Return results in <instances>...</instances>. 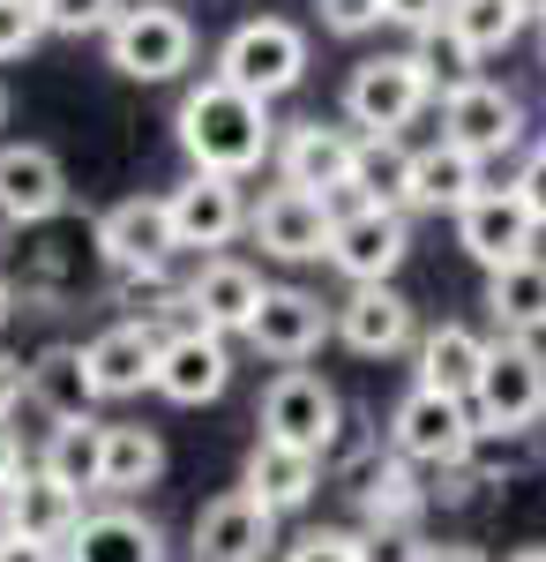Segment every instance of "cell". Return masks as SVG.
Here are the masks:
<instances>
[{"label": "cell", "mask_w": 546, "mask_h": 562, "mask_svg": "<svg viewBox=\"0 0 546 562\" xmlns=\"http://www.w3.org/2000/svg\"><path fill=\"white\" fill-rule=\"evenodd\" d=\"M38 38H45L38 0H0V68L23 60V53H38Z\"/></svg>", "instance_id": "obj_37"}, {"label": "cell", "mask_w": 546, "mask_h": 562, "mask_svg": "<svg viewBox=\"0 0 546 562\" xmlns=\"http://www.w3.org/2000/svg\"><path fill=\"white\" fill-rule=\"evenodd\" d=\"M166 217H172V240L195 248V256L203 248H232L248 233V195H240V180H225V173H187L166 195Z\"/></svg>", "instance_id": "obj_16"}, {"label": "cell", "mask_w": 546, "mask_h": 562, "mask_svg": "<svg viewBox=\"0 0 546 562\" xmlns=\"http://www.w3.org/2000/svg\"><path fill=\"white\" fill-rule=\"evenodd\" d=\"M0 128H8V83H0Z\"/></svg>", "instance_id": "obj_49"}, {"label": "cell", "mask_w": 546, "mask_h": 562, "mask_svg": "<svg viewBox=\"0 0 546 562\" xmlns=\"http://www.w3.org/2000/svg\"><path fill=\"white\" fill-rule=\"evenodd\" d=\"M539 23H546V8H539Z\"/></svg>", "instance_id": "obj_51"}, {"label": "cell", "mask_w": 546, "mask_h": 562, "mask_svg": "<svg viewBox=\"0 0 546 562\" xmlns=\"http://www.w3.org/2000/svg\"><path fill=\"white\" fill-rule=\"evenodd\" d=\"M60 562H166V532L135 503H105V510H83V525L60 548Z\"/></svg>", "instance_id": "obj_23"}, {"label": "cell", "mask_w": 546, "mask_h": 562, "mask_svg": "<svg viewBox=\"0 0 546 562\" xmlns=\"http://www.w3.org/2000/svg\"><path fill=\"white\" fill-rule=\"evenodd\" d=\"M352 203L412 211V150H405L397 135H360V158H352Z\"/></svg>", "instance_id": "obj_31"}, {"label": "cell", "mask_w": 546, "mask_h": 562, "mask_svg": "<svg viewBox=\"0 0 546 562\" xmlns=\"http://www.w3.org/2000/svg\"><path fill=\"white\" fill-rule=\"evenodd\" d=\"M254 428H262V442H277V450L322 458V450L337 442V428H344V397H337L315 368H277V375L262 383Z\"/></svg>", "instance_id": "obj_4"}, {"label": "cell", "mask_w": 546, "mask_h": 562, "mask_svg": "<svg viewBox=\"0 0 546 562\" xmlns=\"http://www.w3.org/2000/svg\"><path fill=\"white\" fill-rule=\"evenodd\" d=\"M98 458H105V420H68V428L45 435L38 473L60 480L68 495H98Z\"/></svg>", "instance_id": "obj_33"}, {"label": "cell", "mask_w": 546, "mask_h": 562, "mask_svg": "<svg viewBox=\"0 0 546 562\" xmlns=\"http://www.w3.org/2000/svg\"><path fill=\"white\" fill-rule=\"evenodd\" d=\"M240 495L262 503L270 518H293V510H307V503L322 495V458H307V450H277V442H254L248 465H240Z\"/></svg>", "instance_id": "obj_25"}, {"label": "cell", "mask_w": 546, "mask_h": 562, "mask_svg": "<svg viewBox=\"0 0 546 562\" xmlns=\"http://www.w3.org/2000/svg\"><path fill=\"white\" fill-rule=\"evenodd\" d=\"M330 225H337V203L299 195V188H270L262 203H248V240L277 262H322L330 256Z\"/></svg>", "instance_id": "obj_13"}, {"label": "cell", "mask_w": 546, "mask_h": 562, "mask_svg": "<svg viewBox=\"0 0 546 562\" xmlns=\"http://www.w3.org/2000/svg\"><path fill=\"white\" fill-rule=\"evenodd\" d=\"M487 352H494V338H479L471 323H434L420 338V390H442V397H464L471 405Z\"/></svg>", "instance_id": "obj_28"}, {"label": "cell", "mask_w": 546, "mask_h": 562, "mask_svg": "<svg viewBox=\"0 0 546 562\" xmlns=\"http://www.w3.org/2000/svg\"><path fill=\"white\" fill-rule=\"evenodd\" d=\"M76 525H83V495H68L60 480H45L38 465H23L15 487L0 495V532H15V540H38V548H68L76 540Z\"/></svg>", "instance_id": "obj_20"}, {"label": "cell", "mask_w": 546, "mask_h": 562, "mask_svg": "<svg viewBox=\"0 0 546 562\" xmlns=\"http://www.w3.org/2000/svg\"><path fill=\"white\" fill-rule=\"evenodd\" d=\"M322 338H330V307L315 301L307 285H270L262 315L248 323V346L262 360H277V368H299L307 352H322Z\"/></svg>", "instance_id": "obj_19"}, {"label": "cell", "mask_w": 546, "mask_h": 562, "mask_svg": "<svg viewBox=\"0 0 546 562\" xmlns=\"http://www.w3.org/2000/svg\"><path fill=\"white\" fill-rule=\"evenodd\" d=\"M23 405H38L53 428L68 420H90L98 390H90V368H83V346H45L23 360Z\"/></svg>", "instance_id": "obj_26"}, {"label": "cell", "mask_w": 546, "mask_h": 562, "mask_svg": "<svg viewBox=\"0 0 546 562\" xmlns=\"http://www.w3.org/2000/svg\"><path fill=\"white\" fill-rule=\"evenodd\" d=\"M8 315H15V285L0 278V330H8Z\"/></svg>", "instance_id": "obj_47"}, {"label": "cell", "mask_w": 546, "mask_h": 562, "mask_svg": "<svg viewBox=\"0 0 546 562\" xmlns=\"http://www.w3.org/2000/svg\"><path fill=\"white\" fill-rule=\"evenodd\" d=\"M83 368H90V390H98V397H143V390L158 383V330H143V323H105L83 346Z\"/></svg>", "instance_id": "obj_24"}, {"label": "cell", "mask_w": 546, "mask_h": 562, "mask_svg": "<svg viewBox=\"0 0 546 562\" xmlns=\"http://www.w3.org/2000/svg\"><path fill=\"white\" fill-rule=\"evenodd\" d=\"M426 98H434V90L420 83V68H412L405 53H375V60H360V68L344 76V121L360 135H397L426 113Z\"/></svg>", "instance_id": "obj_8"}, {"label": "cell", "mask_w": 546, "mask_h": 562, "mask_svg": "<svg viewBox=\"0 0 546 562\" xmlns=\"http://www.w3.org/2000/svg\"><path fill=\"white\" fill-rule=\"evenodd\" d=\"M426 562H487V548H471V540H426Z\"/></svg>", "instance_id": "obj_46"}, {"label": "cell", "mask_w": 546, "mask_h": 562, "mask_svg": "<svg viewBox=\"0 0 546 562\" xmlns=\"http://www.w3.org/2000/svg\"><path fill=\"white\" fill-rule=\"evenodd\" d=\"M172 135H180V150H187V166L195 173H225V180H248L270 150H277V121H270V105L262 98H240L232 83H187L180 98V113H172Z\"/></svg>", "instance_id": "obj_1"}, {"label": "cell", "mask_w": 546, "mask_h": 562, "mask_svg": "<svg viewBox=\"0 0 546 562\" xmlns=\"http://www.w3.org/2000/svg\"><path fill=\"white\" fill-rule=\"evenodd\" d=\"M487 323H494V338H532V346H539V330H546V256L509 262V270L487 278Z\"/></svg>", "instance_id": "obj_29"}, {"label": "cell", "mask_w": 546, "mask_h": 562, "mask_svg": "<svg viewBox=\"0 0 546 562\" xmlns=\"http://www.w3.org/2000/svg\"><path fill=\"white\" fill-rule=\"evenodd\" d=\"M15 473H23V442H15V428L0 420V495L15 487Z\"/></svg>", "instance_id": "obj_44"}, {"label": "cell", "mask_w": 546, "mask_h": 562, "mask_svg": "<svg viewBox=\"0 0 546 562\" xmlns=\"http://www.w3.org/2000/svg\"><path fill=\"white\" fill-rule=\"evenodd\" d=\"M471 405L464 397H442V390H405L397 397V413H389V458H405V465H420V473H442V465H464V450H471Z\"/></svg>", "instance_id": "obj_6"}, {"label": "cell", "mask_w": 546, "mask_h": 562, "mask_svg": "<svg viewBox=\"0 0 546 562\" xmlns=\"http://www.w3.org/2000/svg\"><path fill=\"white\" fill-rule=\"evenodd\" d=\"M502 562H546V548H516V555H502Z\"/></svg>", "instance_id": "obj_48"}, {"label": "cell", "mask_w": 546, "mask_h": 562, "mask_svg": "<svg viewBox=\"0 0 546 562\" xmlns=\"http://www.w3.org/2000/svg\"><path fill=\"white\" fill-rule=\"evenodd\" d=\"M479 188H487L479 158H464V150H450V143L412 150V211H450V217H457Z\"/></svg>", "instance_id": "obj_30"}, {"label": "cell", "mask_w": 546, "mask_h": 562, "mask_svg": "<svg viewBox=\"0 0 546 562\" xmlns=\"http://www.w3.org/2000/svg\"><path fill=\"white\" fill-rule=\"evenodd\" d=\"M360 562H426L420 532H360Z\"/></svg>", "instance_id": "obj_40"}, {"label": "cell", "mask_w": 546, "mask_h": 562, "mask_svg": "<svg viewBox=\"0 0 546 562\" xmlns=\"http://www.w3.org/2000/svg\"><path fill=\"white\" fill-rule=\"evenodd\" d=\"M471 420L487 435H532L546 420V352L532 338H494L471 390Z\"/></svg>", "instance_id": "obj_3"}, {"label": "cell", "mask_w": 546, "mask_h": 562, "mask_svg": "<svg viewBox=\"0 0 546 562\" xmlns=\"http://www.w3.org/2000/svg\"><path fill=\"white\" fill-rule=\"evenodd\" d=\"M412 256V225L405 211H375V203H352V188L337 195V225H330V256L352 285H389Z\"/></svg>", "instance_id": "obj_7"}, {"label": "cell", "mask_w": 546, "mask_h": 562, "mask_svg": "<svg viewBox=\"0 0 546 562\" xmlns=\"http://www.w3.org/2000/svg\"><path fill=\"white\" fill-rule=\"evenodd\" d=\"M90 248L121 270H172L180 240H172V217H166V195H121L113 211H98L90 225Z\"/></svg>", "instance_id": "obj_12"}, {"label": "cell", "mask_w": 546, "mask_h": 562, "mask_svg": "<svg viewBox=\"0 0 546 562\" xmlns=\"http://www.w3.org/2000/svg\"><path fill=\"white\" fill-rule=\"evenodd\" d=\"M330 338H344L360 360H389V352L420 346V315H412V301L397 285H352L330 307Z\"/></svg>", "instance_id": "obj_14"}, {"label": "cell", "mask_w": 546, "mask_h": 562, "mask_svg": "<svg viewBox=\"0 0 546 562\" xmlns=\"http://www.w3.org/2000/svg\"><path fill=\"white\" fill-rule=\"evenodd\" d=\"M539 8H546V0H532V15H539Z\"/></svg>", "instance_id": "obj_50"}, {"label": "cell", "mask_w": 546, "mask_h": 562, "mask_svg": "<svg viewBox=\"0 0 546 562\" xmlns=\"http://www.w3.org/2000/svg\"><path fill=\"white\" fill-rule=\"evenodd\" d=\"M442 23H450V31H457V38L487 60V53H502V45L524 38L532 0H450V8H442Z\"/></svg>", "instance_id": "obj_34"}, {"label": "cell", "mask_w": 546, "mask_h": 562, "mask_svg": "<svg viewBox=\"0 0 546 562\" xmlns=\"http://www.w3.org/2000/svg\"><path fill=\"white\" fill-rule=\"evenodd\" d=\"M113 307H121V323H143V330H180L187 323V285L172 278V270H121L113 278Z\"/></svg>", "instance_id": "obj_32"}, {"label": "cell", "mask_w": 546, "mask_h": 562, "mask_svg": "<svg viewBox=\"0 0 546 562\" xmlns=\"http://www.w3.org/2000/svg\"><path fill=\"white\" fill-rule=\"evenodd\" d=\"M315 15H322V31H337V38H367L382 23V0H315Z\"/></svg>", "instance_id": "obj_39"}, {"label": "cell", "mask_w": 546, "mask_h": 562, "mask_svg": "<svg viewBox=\"0 0 546 562\" xmlns=\"http://www.w3.org/2000/svg\"><path fill=\"white\" fill-rule=\"evenodd\" d=\"M68 211V166L45 143H0V217L23 233Z\"/></svg>", "instance_id": "obj_18"}, {"label": "cell", "mask_w": 546, "mask_h": 562, "mask_svg": "<svg viewBox=\"0 0 546 562\" xmlns=\"http://www.w3.org/2000/svg\"><path fill=\"white\" fill-rule=\"evenodd\" d=\"M121 8L127 0H38L53 38H105V31L121 23Z\"/></svg>", "instance_id": "obj_36"}, {"label": "cell", "mask_w": 546, "mask_h": 562, "mask_svg": "<svg viewBox=\"0 0 546 562\" xmlns=\"http://www.w3.org/2000/svg\"><path fill=\"white\" fill-rule=\"evenodd\" d=\"M225 383H232V346L225 338H211V330H195V323H180V330H166L158 338V397H172V405H211V397H225Z\"/></svg>", "instance_id": "obj_17"}, {"label": "cell", "mask_w": 546, "mask_h": 562, "mask_svg": "<svg viewBox=\"0 0 546 562\" xmlns=\"http://www.w3.org/2000/svg\"><path fill=\"white\" fill-rule=\"evenodd\" d=\"M270 548H277V518L240 487L195 510V562H270Z\"/></svg>", "instance_id": "obj_21"}, {"label": "cell", "mask_w": 546, "mask_h": 562, "mask_svg": "<svg viewBox=\"0 0 546 562\" xmlns=\"http://www.w3.org/2000/svg\"><path fill=\"white\" fill-rule=\"evenodd\" d=\"M285 562H360V532H344V525H315V532H299Z\"/></svg>", "instance_id": "obj_38"}, {"label": "cell", "mask_w": 546, "mask_h": 562, "mask_svg": "<svg viewBox=\"0 0 546 562\" xmlns=\"http://www.w3.org/2000/svg\"><path fill=\"white\" fill-rule=\"evenodd\" d=\"M166 480V435L143 428V420H113L105 428V458H98V495L113 503H135L143 487Z\"/></svg>", "instance_id": "obj_27"}, {"label": "cell", "mask_w": 546, "mask_h": 562, "mask_svg": "<svg viewBox=\"0 0 546 562\" xmlns=\"http://www.w3.org/2000/svg\"><path fill=\"white\" fill-rule=\"evenodd\" d=\"M442 8H450V0H382V23H397V31H426V23H442Z\"/></svg>", "instance_id": "obj_42"}, {"label": "cell", "mask_w": 546, "mask_h": 562, "mask_svg": "<svg viewBox=\"0 0 546 562\" xmlns=\"http://www.w3.org/2000/svg\"><path fill=\"white\" fill-rule=\"evenodd\" d=\"M105 60L127 83H172L195 60V23L180 8H166V0H127L121 23L105 31Z\"/></svg>", "instance_id": "obj_5"}, {"label": "cell", "mask_w": 546, "mask_h": 562, "mask_svg": "<svg viewBox=\"0 0 546 562\" xmlns=\"http://www.w3.org/2000/svg\"><path fill=\"white\" fill-rule=\"evenodd\" d=\"M457 248L494 278V270H509V262L539 256V225H532V211H524L516 188H479V195L457 211Z\"/></svg>", "instance_id": "obj_11"}, {"label": "cell", "mask_w": 546, "mask_h": 562, "mask_svg": "<svg viewBox=\"0 0 546 562\" xmlns=\"http://www.w3.org/2000/svg\"><path fill=\"white\" fill-rule=\"evenodd\" d=\"M352 158H360V135L337 128V121H293V128L277 135V150H270L277 188L322 195V203H337L352 188Z\"/></svg>", "instance_id": "obj_9"}, {"label": "cell", "mask_w": 546, "mask_h": 562, "mask_svg": "<svg viewBox=\"0 0 546 562\" xmlns=\"http://www.w3.org/2000/svg\"><path fill=\"white\" fill-rule=\"evenodd\" d=\"M262 270L240 256H203V270L187 278V323L211 338H248V323L262 315Z\"/></svg>", "instance_id": "obj_15"}, {"label": "cell", "mask_w": 546, "mask_h": 562, "mask_svg": "<svg viewBox=\"0 0 546 562\" xmlns=\"http://www.w3.org/2000/svg\"><path fill=\"white\" fill-rule=\"evenodd\" d=\"M412 68H420V83L434 90V98H450V90L479 83V53L450 31V23H426V31H412V53H405Z\"/></svg>", "instance_id": "obj_35"}, {"label": "cell", "mask_w": 546, "mask_h": 562, "mask_svg": "<svg viewBox=\"0 0 546 562\" xmlns=\"http://www.w3.org/2000/svg\"><path fill=\"white\" fill-rule=\"evenodd\" d=\"M442 143L450 150H464V158H502V150H516L524 143V98L509 83H464V90H450L442 98Z\"/></svg>", "instance_id": "obj_10"}, {"label": "cell", "mask_w": 546, "mask_h": 562, "mask_svg": "<svg viewBox=\"0 0 546 562\" xmlns=\"http://www.w3.org/2000/svg\"><path fill=\"white\" fill-rule=\"evenodd\" d=\"M344 495H352V510H360V532H420V518L434 510L420 465H405V458H389V450H382Z\"/></svg>", "instance_id": "obj_22"}, {"label": "cell", "mask_w": 546, "mask_h": 562, "mask_svg": "<svg viewBox=\"0 0 546 562\" xmlns=\"http://www.w3.org/2000/svg\"><path fill=\"white\" fill-rule=\"evenodd\" d=\"M217 83H232L240 98H285V90L307 76V31H299L293 15H248V23H232L225 45H217Z\"/></svg>", "instance_id": "obj_2"}, {"label": "cell", "mask_w": 546, "mask_h": 562, "mask_svg": "<svg viewBox=\"0 0 546 562\" xmlns=\"http://www.w3.org/2000/svg\"><path fill=\"white\" fill-rule=\"evenodd\" d=\"M15 405H23V360H15V352H0V420H8Z\"/></svg>", "instance_id": "obj_43"}, {"label": "cell", "mask_w": 546, "mask_h": 562, "mask_svg": "<svg viewBox=\"0 0 546 562\" xmlns=\"http://www.w3.org/2000/svg\"><path fill=\"white\" fill-rule=\"evenodd\" d=\"M0 562H60L53 548H38V540H15V532H0Z\"/></svg>", "instance_id": "obj_45"}, {"label": "cell", "mask_w": 546, "mask_h": 562, "mask_svg": "<svg viewBox=\"0 0 546 562\" xmlns=\"http://www.w3.org/2000/svg\"><path fill=\"white\" fill-rule=\"evenodd\" d=\"M516 195H524V211H532V225H546V143L524 158V173H516Z\"/></svg>", "instance_id": "obj_41"}]
</instances>
